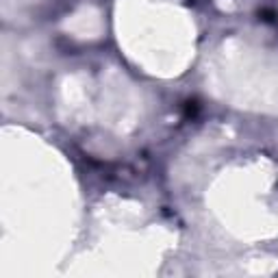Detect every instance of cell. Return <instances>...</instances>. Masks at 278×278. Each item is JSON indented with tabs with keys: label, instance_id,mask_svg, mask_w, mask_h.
I'll return each instance as SVG.
<instances>
[]
</instances>
